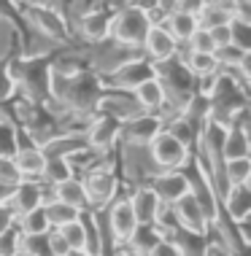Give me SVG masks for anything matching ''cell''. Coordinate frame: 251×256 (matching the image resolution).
<instances>
[{
	"label": "cell",
	"mask_w": 251,
	"mask_h": 256,
	"mask_svg": "<svg viewBox=\"0 0 251 256\" xmlns=\"http://www.w3.org/2000/svg\"><path fill=\"white\" fill-rule=\"evenodd\" d=\"M151 24H157V22L151 19L146 6H138V3L122 6L116 14H111V40L130 46V49H141Z\"/></svg>",
	"instance_id": "1"
},
{
	"label": "cell",
	"mask_w": 251,
	"mask_h": 256,
	"mask_svg": "<svg viewBox=\"0 0 251 256\" xmlns=\"http://www.w3.org/2000/svg\"><path fill=\"white\" fill-rule=\"evenodd\" d=\"M84 189H87L89 197V208H106L116 200V172L108 168V164H92L89 170H84Z\"/></svg>",
	"instance_id": "2"
},
{
	"label": "cell",
	"mask_w": 251,
	"mask_h": 256,
	"mask_svg": "<svg viewBox=\"0 0 251 256\" xmlns=\"http://www.w3.org/2000/svg\"><path fill=\"white\" fill-rule=\"evenodd\" d=\"M146 148H149V156H151V162H154L157 170H181L192 156V151L181 140H176L170 132H165V130Z\"/></svg>",
	"instance_id": "3"
},
{
	"label": "cell",
	"mask_w": 251,
	"mask_h": 256,
	"mask_svg": "<svg viewBox=\"0 0 251 256\" xmlns=\"http://www.w3.org/2000/svg\"><path fill=\"white\" fill-rule=\"evenodd\" d=\"M108 78H111V86L122 89V92H132V89L141 86L143 81L157 78V65L151 60L132 57V60L124 62V65L116 68L114 73H108Z\"/></svg>",
	"instance_id": "4"
},
{
	"label": "cell",
	"mask_w": 251,
	"mask_h": 256,
	"mask_svg": "<svg viewBox=\"0 0 251 256\" xmlns=\"http://www.w3.org/2000/svg\"><path fill=\"white\" fill-rule=\"evenodd\" d=\"M159 132H162V116L159 114H146V110H141V114L130 116L127 122H122V135L130 146L146 148Z\"/></svg>",
	"instance_id": "5"
},
{
	"label": "cell",
	"mask_w": 251,
	"mask_h": 256,
	"mask_svg": "<svg viewBox=\"0 0 251 256\" xmlns=\"http://www.w3.org/2000/svg\"><path fill=\"white\" fill-rule=\"evenodd\" d=\"M6 205H9V210L14 213V218H22L25 213L36 210V208H44V184L22 178V181L9 192Z\"/></svg>",
	"instance_id": "6"
},
{
	"label": "cell",
	"mask_w": 251,
	"mask_h": 256,
	"mask_svg": "<svg viewBox=\"0 0 251 256\" xmlns=\"http://www.w3.org/2000/svg\"><path fill=\"white\" fill-rule=\"evenodd\" d=\"M149 186L154 189V194L165 208L176 205L184 194H189V178L181 170H157Z\"/></svg>",
	"instance_id": "7"
},
{
	"label": "cell",
	"mask_w": 251,
	"mask_h": 256,
	"mask_svg": "<svg viewBox=\"0 0 251 256\" xmlns=\"http://www.w3.org/2000/svg\"><path fill=\"white\" fill-rule=\"evenodd\" d=\"M119 135H122V122L114 119V116H106V114L92 119V124L87 127V143L95 154H108L116 146Z\"/></svg>",
	"instance_id": "8"
},
{
	"label": "cell",
	"mask_w": 251,
	"mask_h": 256,
	"mask_svg": "<svg viewBox=\"0 0 251 256\" xmlns=\"http://www.w3.org/2000/svg\"><path fill=\"white\" fill-rule=\"evenodd\" d=\"M141 49L146 52V60L151 62H167V60H176L181 44L167 32L165 24H151V30L146 32Z\"/></svg>",
	"instance_id": "9"
},
{
	"label": "cell",
	"mask_w": 251,
	"mask_h": 256,
	"mask_svg": "<svg viewBox=\"0 0 251 256\" xmlns=\"http://www.w3.org/2000/svg\"><path fill=\"white\" fill-rule=\"evenodd\" d=\"M135 226H138V218L130 208V200L127 197L114 200L111 210H108V230H111V238L116 240V246H127V240L132 238Z\"/></svg>",
	"instance_id": "10"
},
{
	"label": "cell",
	"mask_w": 251,
	"mask_h": 256,
	"mask_svg": "<svg viewBox=\"0 0 251 256\" xmlns=\"http://www.w3.org/2000/svg\"><path fill=\"white\" fill-rule=\"evenodd\" d=\"M127 200H130V208H132V213H135L138 224H157V221L162 218L165 205L159 202V197L154 194V189H151L149 184H138Z\"/></svg>",
	"instance_id": "11"
},
{
	"label": "cell",
	"mask_w": 251,
	"mask_h": 256,
	"mask_svg": "<svg viewBox=\"0 0 251 256\" xmlns=\"http://www.w3.org/2000/svg\"><path fill=\"white\" fill-rule=\"evenodd\" d=\"M30 22L36 24L38 32H44L52 40H65L68 38V19L62 16L60 8H49V6H33L30 11Z\"/></svg>",
	"instance_id": "12"
},
{
	"label": "cell",
	"mask_w": 251,
	"mask_h": 256,
	"mask_svg": "<svg viewBox=\"0 0 251 256\" xmlns=\"http://www.w3.org/2000/svg\"><path fill=\"white\" fill-rule=\"evenodd\" d=\"M79 32L89 44H103L111 38V14L100 8H89L79 16Z\"/></svg>",
	"instance_id": "13"
},
{
	"label": "cell",
	"mask_w": 251,
	"mask_h": 256,
	"mask_svg": "<svg viewBox=\"0 0 251 256\" xmlns=\"http://www.w3.org/2000/svg\"><path fill=\"white\" fill-rule=\"evenodd\" d=\"M173 210V218H176V226H181V230H192V232H208V224H205V216L203 210H200L197 200L189 194H184L178 200L176 205H170Z\"/></svg>",
	"instance_id": "14"
},
{
	"label": "cell",
	"mask_w": 251,
	"mask_h": 256,
	"mask_svg": "<svg viewBox=\"0 0 251 256\" xmlns=\"http://www.w3.org/2000/svg\"><path fill=\"white\" fill-rule=\"evenodd\" d=\"M14 162H17V170L22 172V178H30V181H41L46 170V154L41 146H19L17 154H14Z\"/></svg>",
	"instance_id": "15"
},
{
	"label": "cell",
	"mask_w": 251,
	"mask_h": 256,
	"mask_svg": "<svg viewBox=\"0 0 251 256\" xmlns=\"http://www.w3.org/2000/svg\"><path fill=\"white\" fill-rule=\"evenodd\" d=\"M165 238H170L178 246L181 256H208V232H192V230H173L165 232Z\"/></svg>",
	"instance_id": "16"
},
{
	"label": "cell",
	"mask_w": 251,
	"mask_h": 256,
	"mask_svg": "<svg viewBox=\"0 0 251 256\" xmlns=\"http://www.w3.org/2000/svg\"><path fill=\"white\" fill-rule=\"evenodd\" d=\"M52 192H54V200H60V202L71 205L76 210H89V197H87V189H84V181L79 176L54 184Z\"/></svg>",
	"instance_id": "17"
},
{
	"label": "cell",
	"mask_w": 251,
	"mask_h": 256,
	"mask_svg": "<svg viewBox=\"0 0 251 256\" xmlns=\"http://www.w3.org/2000/svg\"><path fill=\"white\" fill-rule=\"evenodd\" d=\"M219 202H224L227 213L232 216L235 224H243V221L248 218V213H251V189H248V184L229 186L224 194L219 197Z\"/></svg>",
	"instance_id": "18"
},
{
	"label": "cell",
	"mask_w": 251,
	"mask_h": 256,
	"mask_svg": "<svg viewBox=\"0 0 251 256\" xmlns=\"http://www.w3.org/2000/svg\"><path fill=\"white\" fill-rule=\"evenodd\" d=\"M132 98H135L138 108L146 110V114H157V110H162V106L167 102L159 78H149V81H143L141 86H135L132 89Z\"/></svg>",
	"instance_id": "19"
},
{
	"label": "cell",
	"mask_w": 251,
	"mask_h": 256,
	"mask_svg": "<svg viewBox=\"0 0 251 256\" xmlns=\"http://www.w3.org/2000/svg\"><path fill=\"white\" fill-rule=\"evenodd\" d=\"M162 238H165L162 226H157V224H138L135 232H132V238L127 240V246H124V248L132 251V254H138V256H149V251Z\"/></svg>",
	"instance_id": "20"
},
{
	"label": "cell",
	"mask_w": 251,
	"mask_h": 256,
	"mask_svg": "<svg viewBox=\"0 0 251 256\" xmlns=\"http://www.w3.org/2000/svg\"><path fill=\"white\" fill-rule=\"evenodd\" d=\"M248 130L243 124H227V138H224V148H221V162L227 159H243L248 156Z\"/></svg>",
	"instance_id": "21"
},
{
	"label": "cell",
	"mask_w": 251,
	"mask_h": 256,
	"mask_svg": "<svg viewBox=\"0 0 251 256\" xmlns=\"http://www.w3.org/2000/svg\"><path fill=\"white\" fill-rule=\"evenodd\" d=\"M165 27H167V32H170L178 44H186V40L194 36V30H197L200 24H197V19H194V16H189V14L170 11L165 16Z\"/></svg>",
	"instance_id": "22"
},
{
	"label": "cell",
	"mask_w": 251,
	"mask_h": 256,
	"mask_svg": "<svg viewBox=\"0 0 251 256\" xmlns=\"http://www.w3.org/2000/svg\"><path fill=\"white\" fill-rule=\"evenodd\" d=\"M213 57L219 62L221 73H235L248 62V52L240 49V46H235V44H227V46H219V49L213 52Z\"/></svg>",
	"instance_id": "23"
},
{
	"label": "cell",
	"mask_w": 251,
	"mask_h": 256,
	"mask_svg": "<svg viewBox=\"0 0 251 256\" xmlns=\"http://www.w3.org/2000/svg\"><path fill=\"white\" fill-rule=\"evenodd\" d=\"M221 178H224L227 186L248 184V178H251V159L243 156V159H227V162H221Z\"/></svg>",
	"instance_id": "24"
},
{
	"label": "cell",
	"mask_w": 251,
	"mask_h": 256,
	"mask_svg": "<svg viewBox=\"0 0 251 256\" xmlns=\"http://www.w3.org/2000/svg\"><path fill=\"white\" fill-rule=\"evenodd\" d=\"M181 62L186 65V70H189L194 78H208V76L221 73V70H219V62H216L213 54H197V52H189V57H184Z\"/></svg>",
	"instance_id": "25"
},
{
	"label": "cell",
	"mask_w": 251,
	"mask_h": 256,
	"mask_svg": "<svg viewBox=\"0 0 251 256\" xmlns=\"http://www.w3.org/2000/svg\"><path fill=\"white\" fill-rule=\"evenodd\" d=\"M17 221H19L17 230L22 234H49V232H52V224H49L44 208H36V210L25 213V216L17 218Z\"/></svg>",
	"instance_id": "26"
},
{
	"label": "cell",
	"mask_w": 251,
	"mask_h": 256,
	"mask_svg": "<svg viewBox=\"0 0 251 256\" xmlns=\"http://www.w3.org/2000/svg\"><path fill=\"white\" fill-rule=\"evenodd\" d=\"M44 210H46V218H49V224H52V230H57V226H62V224H71V221H76L81 216V210H76V208L60 202V200L46 202Z\"/></svg>",
	"instance_id": "27"
},
{
	"label": "cell",
	"mask_w": 251,
	"mask_h": 256,
	"mask_svg": "<svg viewBox=\"0 0 251 256\" xmlns=\"http://www.w3.org/2000/svg\"><path fill=\"white\" fill-rule=\"evenodd\" d=\"M19 148V130L6 114H0V156H14Z\"/></svg>",
	"instance_id": "28"
},
{
	"label": "cell",
	"mask_w": 251,
	"mask_h": 256,
	"mask_svg": "<svg viewBox=\"0 0 251 256\" xmlns=\"http://www.w3.org/2000/svg\"><path fill=\"white\" fill-rule=\"evenodd\" d=\"M235 14L224 8V6H219V3H208L205 6V11L197 16V24L203 27V30H211V27H219V24H229V19H232Z\"/></svg>",
	"instance_id": "29"
},
{
	"label": "cell",
	"mask_w": 251,
	"mask_h": 256,
	"mask_svg": "<svg viewBox=\"0 0 251 256\" xmlns=\"http://www.w3.org/2000/svg\"><path fill=\"white\" fill-rule=\"evenodd\" d=\"M57 232L62 234V240L68 243L71 251H81V248H87V230H84V221L81 218L71 221V224L57 226Z\"/></svg>",
	"instance_id": "30"
},
{
	"label": "cell",
	"mask_w": 251,
	"mask_h": 256,
	"mask_svg": "<svg viewBox=\"0 0 251 256\" xmlns=\"http://www.w3.org/2000/svg\"><path fill=\"white\" fill-rule=\"evenodd\" d=\"M19 256H54L49 248V234H22Z\"/></svg>",
	"instance_id": "31"
},
{
	"label": "cell",
	"mask_w": 251,
	"mask_h": 256,
	"mask_svg": "<svg viewBox=\"0 0 251 256\" xmlns=\"http://www.w3.org/2000/svg\"><path fill=\"white\" fill-rule=\"evenodd\" d=\"M229 38H232L235 46H240V49H251V24L248 19L243 16H232L229 19Z\"/></svg>",
	"instance_id": "32"
},
{
	"label": "cell",
	"mask_w": 251,
	"mask_h": 256,
	"mask_svg": "<svg viewBox=\"0 0 251 256\" xmlns=\"http://www.w3.org/2000/svg\"><path fill=\"white\" fill-rule=\"evenodd\" d=\"M19 181H22V172L17 170L14 156H0V189L11 192Z\"/></svg>",
	"instance_id": "33"
},
{
	"label": "cell",
	"mask_w": 251,
	"mask_h": 256,
	"mask_svg": "<svg viewBox=\"0 0 251 256\" xmlns=\"http://www.w3.org/2000/svg\"><path fill=\"white\" fill-rule=\"evenodd\" d=\"M19 248H22V232L17 226L0 234V256H19Z\"/></svg>",
	"instance_id": "34"
},
{
	"label": "cell",
	"mask_w": 251,
	"mask_h": 256,
	"mask_svg": "<svg viewBox=\"0 0 251 256\" xmlns=\"http://www.w3.org/2000/svg\"><path fill=\"white\" fill-rule=\"evenodd\" d=\"M186 46H189V52H197V54H213L216 52V46H213V40H211V32L203 30V27H197V30H194V36L186 40Z\"/></svg>",
	"instance_id": "35"
},
{
	"label": "cell",
	"mask_w": 251,
	"mask_h": 256,
	"mask_svg": "<svg viewBox=\"0 0 251 256\" xmlns=\"http://www.w3.org/2000/svg\"><path fill=\"white\" fill-rule=\"evenodd\" d=\"M17 89H19V84L14 81L9 65H6V62H0V102L11 100L14 94H17Z\"/></svg>",
	"instance_id": "36"
},
{
	"label": "cell",
	"mask_w": 251,
	"mask_h": 256,
	"mask_svg": "<svg viewBox=\"0 0 251 256\" xmlns=\"http://www.w3.org/2000/svg\"><path fill=\"white\" fill-rule=\"evenodd\" d=\"M205 6H208L205 0H176V11L189 14V16H194V19L205 11Z\"/></svg>",
	"instance_id": "37"
},
{
	"label": "cell",
	"mask_w": 251,
	"mask_h": 256,
	"mask_svg": "<svg viewBox=\"0 0 251 256\" xmlns=\"http://www.w3.org/2000/svg\"><path fill=\"white\" fill-rule=\"evenodd\" d=\"M149 256H181V251H178V246L173 243L170 238H162L159 243L149 251Z\"/></svg>",
	"instance_id": "38"
},
{
	"label": "cell",
	"mask_w": 251,
	"mask_h": 256,
	"mask_svg": "<svg viewBox=\"0 0 251 256\" xmlns=\"http://www.w3.org/2000/svg\"><path fill=\"white\" fill-rule=\"evenodd\" d=\"M211 40H213V46L219 49V46H227V44H232V38H229V24H219V27H211Z\"/></svg>",
	"instance_id": "39"
},
{
	"label": "cell",
	"mask_w": 251,
	"mask_h": 256,
	"mask_svg": "<svg viewBox=\"0 0 251 256\" xmlns=\"http://www.w3.org/2000/svg\"><path fill=\"white\" fill-rule=\"evenodd\" d=\"M49 248H52V254H54V256H65L68 251H71V248H68V243L62 240V234H60L57 230L49 232Z\"/></svg>",
	"instance_id": "40"
},
{
	"label": "cell",
	"mask_w": 251,
	"mask_h": 256,
	"mask_svg": "<svg viewBox=\"0 0 251 256\" xmlns=\"http://www.w3.org/2000/svg\"><path fill=\"white\" fill-rule=\"evenodd\" d=\"M14 221H17V218H14V213L9 210V205H6V202H0V234H3L6 230H11V226H14Z\"/></svg>",
	"instance_id": "41"
},
{
	"label": "cell",
	"mask_w": 251,
	"mask_h": 256,
	"mask_svg": "<svg viewBox=\"0 0 251 256\" xmlns=\"http://www.w3.org/2000/svg\"><path fill=\"white\" fill-rule=\"evenodd\" d=\"M114 256H138V254H132V251H127V248L122 246V248H119V251H116Z\"/></svg>",
	"instance_id": "42"
},
{
	"label": "cell",
	"mask_w": 251,
	"mask_h": 256,
	"mask_svg": "<svg viewBox=\"0 0 251 256\" xmlns=\"http://www.w3.org/2000/svg\"><path fill=\"white\" fill-rule=\"evenodd\" d=\"M65 256H89V254H87V251H84V248H81V251H68Z\"/></svg>",
	"instance_id": "43"
},
{
	"label": "cell",
	"mask_w": 251,
	"mask_h": 256,
	"mask_svg": "<svg viewBox=\"0 0 251 256\" xmlns=\"http://www.w3.org/2000/svg\"><path fill=\"white\" fill-rule=\"evenodd\" d=\"M205 3H213V0H205Z\"/></svg>",
	"instance_id": "44"
},
{
	"label": "cell",
	"mask_w": 251,
	"mask_h": 256,
	"mask_svg": "<svg viewBox=\"0 0 251 256\" xmlns=\"http://www.w3.org/2000/svg\"><path fill=\"white\" fill-rule=\"evenodd\" d=\"M100 256H103V254H100Z\"/></svg>",
	"instance_id": "45"
}]
</instances>
